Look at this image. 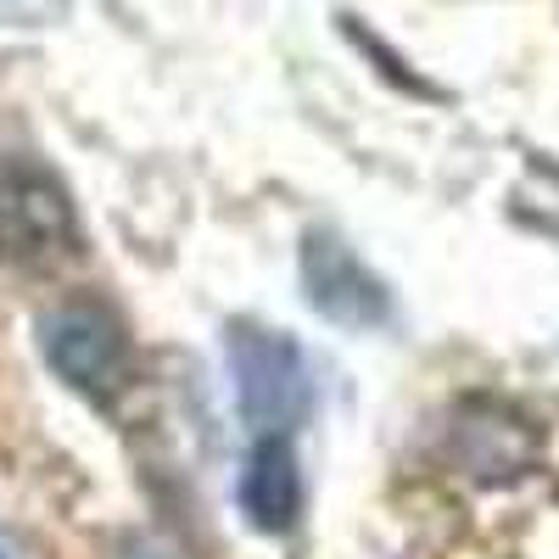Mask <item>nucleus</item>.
Listing matches in <instances>:
<instances>
[{
  "label": "nucleus",
  "instance_id": "nucleus-1",
  "mask_svg": "<svg viewBox=\"0 0 559 559\" xmlns=\"http://www.w3.org/2000/svg\"><path fill=\"white\" fill-rule=\"evenodd\" d=\"M229 381H236V408L252 437H297V426L313 414V364L297 347V336L274 324H229Z\"/></svg>",
  "mask_w": 559,
  "mask_h": 559
},
{
  "label": "nucleus",
  "instance_id": "nucleus-2",
  "mask_svg": "<svg viewBox=\"0 0 559 559\" xmlns=\"http://www.w3.org/2000/svg\"><path fill=\"white\" fill-rule=\"evenodd\" d=\"M79 252V218L68 191L39 168L0 174V258L12 263H62Z\"/></svg>",
  "mask_w": 559,
  "mask_h": 559
},
{
  "label": "nucleus",
  "instance_id": "nucleus-4",
  "mask_svg": "<svg viewBox=\"0 0 559 559\" xmlns=\"http://www.w3.org/2000/svg\"><path fill=\"white\" fill-rule=\"evenodd\" d=\"M39 353L57 376L84 397H118L129 381V347L123 331L102 308H57L39 319Z\"/></svg>",
  "mask_w": 559,
  "mask_h": 559
},
{
  "label": "nucleus",
  "instance_id": "nucleus-5",
  "mask_svg": "<svg viewBox=\"0 0 559 559\" xmlns=\"http://www.w3.org/2000/svg\"><path fill=\"white\" fill-rule=\"evenodd\" d=\"M236 503L252 532H292L302 521V459L292 448V437H258L247 464H241V487Z\"/></svg>",
  "mask_w": 559,
  "mask_h": 559
},
{
  "label": "nucleus",
  "instance_id": "nucleus-3",
  "mask_svg": "<svg viewBox=\"0 0 559 559\" xmlns=\"http://www.w3.org/2000/svg\"><path fill=\"white\" fill-rule=\"evenodd\" d=\"M302 297L313 313H324L331 324H347V331H376V324L392 319L386 280L331 229H313L302 241Z\"/></svg>",
  "mask_w": 559,
  "mask_h": 559
}]
</instances>
